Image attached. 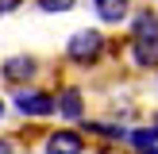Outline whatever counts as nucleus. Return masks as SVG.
Returning a JSON list of instances; mask_svg holds the SVG:
<instances>
[{"label":"nucleus","mask_w":158,"mask_h":154,"mask_svg":"<svg viewBox=\"0 0 158 154\" xmlns=\"http://www.w3.org/2000/svg\"><path fill=\"white\" fill-rule=\"evenodd\" d=\"M151 127H154V131H158V116H154V120H151Z\"/></svg>","instance_id":"13"},{"label":"nucleus","mask_w":158,"mask_h":154,"mask_svg":"<svg viewBox=\"0 0 158 154\" xmlns=\"http://www.w3.org/2000/svg\"><path fill=\"white\" fill-rule=\"evenodd\" d=\"M15 112L23 116H54V96L39 89H19L15 92Z\"/></svg>","instance_id":"2"},{"label":"nucleus","mask_w":158,"mask_h":154,"mask_svg":"<svg viewBox=\"0 0 158 154\" xmlns=\"http://www.w3.org/2000/svg\"><path fill=\"white\" fill-rule=\"evenodd\" d=\"M39 8H43V12H69L73 0H39Z\"/></svg>","instance_id":"10"},{"label":"nucleus","mask_w":158,"mask_h":154,"mask_svg":"<svg viewBox=\"0 0 158 154\" xmlns=\"http://www.w3.org/2000/svg\"><path fill=\"white\" fill-rule=\"evenodd\" d=\"M54 112L66 116V120H81V116H85V96H81V89H62L58 96H54Z\"/></svg>","instance_id":"4"},{"label":"nucleus","mask_w":158,"mask_h":154,"mask_svg":"<svg viewBox=\"0 0 158 154\" xmlns=\"http://www.w3.org/2000/svg\"><path fill=\"white\" fill-rule=\"evenodd\" d=\"M143 154H158V146H154V150H143Z\"/></svg>","instance_id":"14"},{"label":"nucleus","mask_w":158,"mask_h":154,"mask_svg":"<svg viewBox=\"0 0 158 154\" xmlns=\"http://www.w3.org/2000/svg\"><path fill=\"white\" fill-rule=\"evenodd\" d=\"M81 150H85V139L77 135V131H69V127L54 131V135L46 139V154H81Z\"/></svg>","instance_id":"3"},{"label":"nucleus","mask_w":158,"mask_h":154,"mask_svg":"<svg viewBox=\"0 0 158 154\" xmlns=\"http://www.w3.org/2000/svg\"><path fill=\"white\" fill-rule=\"evenodd\" d=\"M100 54H104V35H100V31H77L66 43V58L73 62V66H93Z\"/></svg>","instance_id":"1"},{"label":"nucleus","mask_w":158,"mask_h":154,"mask_svg":"<svg viewBox=\"0 0 158 154\" xmlns=\"http://www.w3.org/2000/svg\"><path fill=\"white\" fill-rule=\"evenodd\" d=\"M127 139H131V146H139V154L158 146V131L154 127H135V131H127Z\"/></svg>","instance_id":"8"},{"label":"nucleus","mask_w":158,"mask_h":154,"mask_svg":"<svg viewBox=\"0 0 158 154\" xmlns=\"http://www.w3.org/2000/svg\"><path fill=\"white\" fill-rule=\"evenodd\" d=\"M15 8H19V0H0V15H4V12H15Z\"/></svg>","instance_id":"11"},{"label":"nucleus","mask_w":158,"mask_h":154,"mask_svg":"<svg viewBox=\"0 0 158 154\" xmlns=\"http://www.w3.org/2000/svg\"><path fill=\"white\" fill-rule=\"evenodd\" d=\"M131 62L139 69H154L158 66V38H131Z\"/></svg>","instance_id":"5"},{"label":"nucleus","mask_w":158,"mask_h":154,"mask_svg":"<svg viewBox=\"0 0 158 154\" xmlns=\"http://www.w3.org/2000/svg\"><path fill=\"white\" fill-rule=\"evenodd\" d=\"M0 116H4V100H0Z\"/></svg>","instance_id":"15"},{"label":"nucleus","mask_w":158,"mask_h":154,"mask_svg":"<svg viewBox=\"0 0 158 154\" xmlns=\"http://www.w3.org/2000/svg\"><path fill=\"white\" fill-rule=\"evenodd\" d=\"M0 154H12V143L8 139H0Z\"/></svg>","instance_id":"12"},{"label":"nucleus","mask_w":158,"mask_h":154,"mask_svg":"<svg viewBox=\"0 0 158 154\" xmlns=\"http://www.w3.org/2000/svg\"><path fill=\"white\" fill-rule=\"evenodd\" d=\"M93 8H97V15H100L104 23L127 19V0H93Z\"/></svg>","instance_id":"7"},{"label":"nucleus","mask_w":158,"mask_h":154,"mask_svg":"<svg viewBox=\"0 0 158 154\" xmlns=\"http://www.w3.org/2000/svg\"><path fill=\"white\" fill-rule=\"evenodd\" d=\"M35 58H27V54H15V58H8L4 62V66H0V73H4L8 77V81H15V85H19V81H27V77H35Z\"/></svg>","instance_id":"6"},{"label":"nucleus","mask_w":158,"mask_h":154,"mask_svg":"<svg viewBox=\"0 0 158 154\" xmlns=\"http://www.w3.org/2000/svg\"><path fill=\"white\" fill-rule=\"evenodd\" d=\"M85 131H93V135H100V139H112V143H120V139H127V127H116V123H85Z\"/></svg>","instance_id":"9"}]
</instances>
